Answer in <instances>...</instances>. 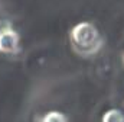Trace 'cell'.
I'll list each match as a JSON object with an SVG mask.
<instances>
[{
	"label": "cell",
	"mask_w": 124,
	"mask_h": 122,
	"mask_svg": "<svg viewBox=\"0 0 124 122\" xmlns=\"http://www.w3.org/2000/svg\"><path fill=\"white\" fill-rule=\"evenodd\" d=\"M69 41L72 50L87 58L95 55L104 45V39L93 22H79L69 32Z\"/></svg>",
	"instance_id": "cell-1"
},
{
	"label": "cell",
	"mask_w": 124,
	"mask_h": 122,
	"mask_svg": "<svg viewBox=\"0 0 124 122\" xmlns=\"http://www.w3.org/2000/svg\"><path fill=\"white\" fill-rule=\"evenodd\" d=\"M123 62H124V54H123Z\"/></svg>",
	"instance_id": "cell-6"
},
{
	"label": "cell",
	"mask_w": 124,
	"mask_h": 122,
	"mask_svg": "<svg viewBox=\"0 0 124 122\" xmlns=\"http://www.w3.org/2000/svg\"><path fill=\"white\" fill-rule=\"evenodd\" d=\"M20 51V35L13 28L6 29L0 33V52L17 54Z\"/></svg>",
	"instance_id": "cell-2"
},
{
	"label": "cell",
	"mask_w": 124,
	"mask_h": 122,
	"mask_svg": "<svg viewBox=\"0 0 124 122\" xmlns=\"http://www.w3.org/2000/svg\"><path fill=\"white\" fill-rule=\"evenodd\" d=\"M10 28H13V25H12V22H10V20L0 19V33H1V32H4L6 29H10Z\"/></svg>",
	"instance_id": "cell-5"
},
{
	"label": "cell",
	"mask_w": 124,
	"mask_h": 122,
	"mask_svg": "<svg viewBox=\"0 0 124 122\" xmlns=\"http://www.w3.org/2000/svg\"><path fill=\"white\" fill-rule=\"evenodd\" d=\"M40 122H68V118L65 113H62L59 111H51L43 115Z\"/></svg>",
	"instance_id": "cell-4"
},
{
	"label": "cell",
	"mask_w": 124,
	"mask_h": 122,
	"mask_svg": "<svg viewBox=\"0 0 124 122\" xmlns=\"http://www.w3.org/2000/svg\"><path fill=\"white\" fill-rule=\"evenodd\" d=\"M101 122H124V113L120 109H108L102 115Z\"/></svg>",
	"instance_id": "cell-3"
}]
</instances>
